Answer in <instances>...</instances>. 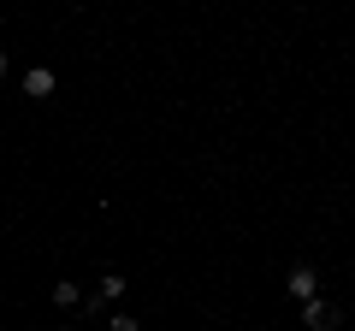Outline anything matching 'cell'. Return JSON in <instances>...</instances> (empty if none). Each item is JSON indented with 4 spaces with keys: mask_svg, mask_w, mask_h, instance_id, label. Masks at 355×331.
<instances>
[{
    "mask_svg": "<svg viewBox=\"0 0 355 331\" xmlns=\"http://www.w3.org/2000/svg\"><path fill=\"white\" fill-rule=\"evenodd\" d=\"M119 296H125V278H119V272H107V278L83 296V307H89V314H107V302H119Z\"/></svg>",
    "mask_w": 355,
    "mask_h": 331,
    "instance_id": "6da1fadb",
    "label": "cell"
},
{
    "mask_svg": "<svg viewBox=\"0 0 355 331\" xmlns=\"http://www.w3.org/2000/svg\"><path fill=\"white\" fill-rule=\"evenodd\" d=\"M284 290H291L296 302H314L320 296V272L314 267H291V284H284Z\"/></svg>",
    "mask_w": 355,
    "mask_h": 331,
    "instance_id": "7a4b0ae2",
    "label": "cell"
},
{
    "mask_svg": "<svg viewBox=\"0 0 355 331\" xmlns=\"http://www.w3.org/2000/svg\"><path fill=\"white\" fill-rule=\"evenodd\" d=\"M302 325H308V331H326V325H338V307L314 296V302H302Z\"/></svg>",
    "mask_w": 355,
    "mask_h": 331,
    "instance_id": "3957f363",
    "label": "cell"
},
{
    "mask_svg": "<svg viewBox=\"0 0 355 331\" xmlns=\"http://www.w3.org/2000/svg\"><path fill=\"white\" fill-rule=\"evenodd\" d=\"M24 95H30V101H48V95H53V71H48V65L24 71Z\"/></svg>",
    "mask_w": 355,
    "mask_h": 331,
    "instance_id": "277c9868",
    "label": "cell"
},
{
    "mask_svg": "<svg viewBox=\"0 0 355 331\" xmlns=\"http://www.w3.org/2000/svg\"><path fill=\"white\" fill-rule=\"evenodd\" d=\"M53 302H60V307H77V302H83V290H77V284H53Z\"/></svg>",
    "mask_w": 355,
    "mask_h": 331,
    "instance_id": "5b68a950",
    "label": "cell"
},
{
    "mask_svg": "<svg viewBox=\"0 0 355 331\" xmlns=\"http://www.w3.org/2000/svg\"><path fill=\"white\" fill-rule=\"evenodd\" d=\"M107 331H142V325H137L130 314H113V319H107Z\"/></svg>",
    "mask_w": 355,
    "mask_h": 331,
    "instance_id": "8992f818",
    "label": "cell"
},
{
    "mask_svg": "<svg viewBox=\"0 0 355 331\" xmlns=\"http://www.w3.org/2000/svg\"><path fill=\"white\" fill-rule=\"evenodd\" d=\"M6 71H12V60H6V53H0V77H6Z\"/></svg>",
    "mask_w": 355,
    "mask_h": 331,
    "instance_id": "52a82bcc",
    "label": "cell"
}]
</instances>
